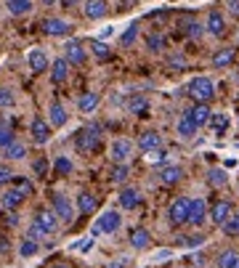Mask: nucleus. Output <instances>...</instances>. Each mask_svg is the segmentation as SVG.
<instances>
[{
    "label": "nucleus",
    "instance_id": "nucleus-1",
    "mask_svg": "<svg viewBox=\"0 0 239 268\" xmlns=\"http://www.w3.org/2000/svg\"><path fill=\"white\" fill-rule=\"evenodd\" d=\"M120 226H123V215H120L117 210H106V213H101L99 220H96L93 237H96V234H114Z\"/></svg>",
    "mask_w": 239,
    "mask_h": 268
},
{
    "label": "nucleus",
    "instance_id": "nucleus-2",
    "mask_svg": "<svg viewBox=\"0 0 239 268\" xmlns=\"http://www.w3.org/2000/svg\"><path fill=\"white\" fill-rule=\"evenodd\" d=\"M32 228L38 231L40 237H51V234H56V231H58V218L53 215V210H40V213L35 215Z\"/></svg>",
    "mask_w": 239,
    "mask_h": 268
},
{
    "label": "nucleus",
    "instance_id": "nucleus-3",
    "mask_svg": "<svg viewBox=\"0 0 239 268\" xmlns=\"http://www.w3.org/2000/svg\"><path fill=\"white\" fill-rule=\"evenodd\" d=\"M53 215L58 218V223H72L75 220V207H72V199L64 194L53 196Z\"/></svg>",
    "mask_w": 239,
    "mask_h": 268
},
{
    "label": "nucleus",
    "instance_id": "nucleus-4",
    "mask_svg": "<svg viewBox=\"0 0 239 268\" xmlns=\"http://www.w3.org/2000/svg\"><path fill=\"white\" fill-rule=\"evenodd\" d=\"M101 130L96 125H91V127H82V130L77 133V149L80 151H93V149H99V141H101V136H99Z\"/></svg>",
    "mask_w": 239,
    "mask_h": 268
},
{
    "label": "nucleus",
    "instance_id": "nucleus-5",
    "mask_svg": "<svg viewBox=\"0 0 239 268\" xmlns=\"http://www.w3.org/2000/svg\"><path fill=\"white\" fill-rule=\"evenodd\" d=\"M189 90H191V96H194L197 101H202V104L210 101L215 96V88H213V83H210L207 77H194L189 83Z\"/></svg>",
    "mask_w": 239,
    "mask_h": 268
},
{
    "label": "nucleus",
    "instance_id": "nucleus-6",
    "mask_svg": "<svg viewBox=\"0 0 239 268\" xmlns=\"http://www.w3.org/2000/svg\"><path fill=\"white\" fill-rule=\"evenodd\" d=\"M205 220H207V205H205V199H191V202H189L186 223H191V226H202Z\"/></svg>",
    "mask_w": 239,
    "mask_h": 268
},
{
    "label": "nucleus",
    "instance_id": "nucleus-7",
    "mask_svg": "<svg viewBox=\"0 0 239 268\" xmlns=\"http://www.w3.org/2000/svg\"><path fill=\"white\" fill-rule=\"evenodd\" d=\"M109 154H112L114 165H123V162L133 154V144H130L128 138H117V141L112 144V149H109Z\"/></svg>",
    "mask_w": 239,
    "mask_h": 268
},
{
    "label": "nucleus",
    "instance_id": "nucleus-8",
    "mask_svg": "<svg viewBox=\"0 0 239 268\" xmlns=\"http://www.w3.org/2000/svg\"><path fill=\"white\" fill-rule=\"evenodd\" d=\"M32 141L38 144V146L51 141V125H48L43 117H35L32 120Z\"/></svg>",
    "mask_w": 239,
    "mask_h": 268
},
{
    "label": "nucleus",
    "instance_id": "nucleus-9",
    "mask_svg": "<svg viewBox=\"0 0 239 268\" xmlns=\"http://www.w3.org/2000/svg\"><path fill=\"white\" fill-rule=\"evenodd\" d=\"M189 196H178V199L170 205V220L178 226V223H186V215H189Z\"/></svg>",
    "mask_w": 239,
    "mask_h": 268
},
{
    "label": "nucleus",
    "instance_id": "nucleus-10",
    "mask_svg": "<svg viewBox=\"0 0 239 268\" xmlns=\"http://www.w3.org/2000/svg\"><path fill=\"white\" fill-rule=\"evenodd\" d=\"M67 120H69L67 109L58 101H51V107H48V125H51V127H64Z\"/></svg>",
    "mask_w": 239,
    "mask_h": 268
},
{
    "label": "nucleus",
    "instance_id": "nucleus-11",
    "mask_svg": "<svg viewBox=\"0 0 239 268\" xmlns=\"http://www.w3.org/2000/svg\"><path fill=\"white\" fill-rule=\"evenodd\" d=\"M43 32L58 38V35H69L72 32V24H69V21H64V19H45L43 21Z\"/></svg>",
    "mask_w": 239,
    "mask_h": 268
},
{
    "label": "nucleus",
    "instance_id": "nucleus-12",
    "mask_svg": "<svg viewBox=\"0 0 239 268\" xmlns=\"http://www.w3.org/2000/svg\"><path fill=\"white\" fill-rule=\"evenodd\" d=\"M186 117L194 122L197 127H202V125H207L210 122V117H213V112L205 107V104H197V107H191L189 112H186Z\"/></svg>",
    "mask_w": 239,
    "mask_h": 268
},
{
    "label": "nucleus",
    "instance_id": "nucleus-13",
    "mask_svg": "<svg viewBox=\"0 0 239 268\" xmlns=\"http://www.w3.org/2000/svg\"><path fill=\"white\" fill-rule=\"evenodd\" d=\"M27 61H29L32 72H45V69H48V56H45V51H40V48H32L29 56H27Z\"/></svg>",
    "mask_w": 239,
    "mask_h": 268
},
{
    "label": "nucleus",
    "instance_id": "nucleus-14",
    "mask_svg": "<svg viewBox=\"0 0 239 268\" xmlns=\"http://www.w3.org/2000/svg\"><path fill=\"white\" fill-rule=\"evenodd\" d=\"M229 215H231V205L229 202H218L213 210H210V220L215 226H223L226 220H229Z\"/></svg>",
    "mask_w": 239,
    "mask_h": 268
},
{
    "label": "nucleus",
    "instance_id": "nucleus-15",
    "mask_svg": "<svg viewBox=\"0 0 239 268\" xmlns=\"http://www.w3.org/2000/svg\"><path fill=\"white\" fill-rule=\"evenodd\" d=\"M67 77H69V61L67 59H56L51 64V80L53 83H64Z\"/></svg>",
    "mask_w": 239,
    "mask_h": 268
},
{
    "label": "nucleus",
    "instance_id": "nucleus-16",
    "mask_svg": "<svg viewBox=\"0 0 239 268\" xmlns=\"http://www.w3.org/2000/svg\"><path fill=\"white\" fill-rule=\"evenodd\" d=\"M67 56H64V59L69 61V64H82V61H85V51H82V45L80 43H75V40H72V43H67Z\"/></svg>",
    "mask_w": 239,
    "mask_h": 268
},
{
    "label": "nucleus",
    "instance_id": "nucleus-17",
    "mask_svg": "<svg viewBox=\"0 0 239 268\" xmlns=\"http://www.w3.org/2000/svg\"><path fill=\"white\" fill-rule=\"evenodd\" d=\"M160 178H162V183L173 186V183H178V181L184 178V170L178 168V165H165V168L160 170Z\"/></svg>",
    "mask_w": 239,
    "mask_h": 268
},
{
    "label": "nucleus",
    "instance_id": "nucleus-18",
    "mask_svg": "<svg viewBox=\"0 0 239 268\" xmlns=\"http://www.w3.org/2000/svg\"><path fill=\"white\" fill-rule=\"evenodd\" d=\"M138 202H141V194L136 189H123L120 191V207L123 210H133V207H138Z\"/></svg>",
    "mask_w": 239,
    "mask_h": 268
},
{
    "label": "nucleus",
    "instance_id": "nucleus-19",
    "mask_svg": "<svg viewBox=\"0 0 239 268\" xmlns=\"http://www.w3.org/2000/svg\"><path fill=\"white\" fill-rule=\"evenodd\" d=\"M21 202H24V196H21L16 189H6L3 196H0V205H3V210H16Z\"/></svg>",
    "mask_w": 239,
    "mask_h": 268
},
{
    "label": "nucleus",
    "instance_id": "nucleus-20",
    "mask_svg": "<svg viewBox=\"0 0 239 268\" xmlns=\"http://www.w3.org/2000/svg\"><path fill=\"white\" fill-rule=\"evenodd\" d=\"M3 157H6V159H11V162L24 159V157H27V146L19 144V141H11V144L3 149Z\"/></svg>",
    "mask_w": 239,
    "mask_h": 268
},
{
    "label": "nucleus",
    "instance_id": "nucleus-21",
    "mask_svg": "<svg viewBox=\"0 0 239 268\" xmlns=\"http://www.w3.org/2000/svg\"><path fill=\"white\" fill-rule=\"evenodd\" d=\"M160 144H162V138H160V133H154V130L143 133V136L138 138V146H141L143 151H154V149H160Z\"/></svg>",
    "mask_w": 239,
    "mask_h": 268
},
{
    "label": "nucleus",
    "instance_id": "nucleus-22",
    "mask_svg": "<svg viewBox=\"0 0 239 268\" xmlns=\"http://www.w3.org/2000/svg\"><path fill=\"white\" fill-rule=\"evenodd\" d=\"M85 16L88 19L106 16V0H88V3H85Z\"/></svg>",
    "mask_w": 239,
    "mask_h": 268
},
{
    "label": "nucleus",
    "instance_id": "nucleus-23",
    "mask_svg": "<svg viewBox=\"0 0 239 268\" xmlns=\"http://www.w3.org/2000/svg\"><path fill=\"white\" fill-rule=\"evenodd\" d=\"M149 242H152V234H149L146 228H136L133 234H130V244H133L136 250H146Z\"/></svg>",
    "mask_w": 239,
    "mask_h": 268
},
{
    "label": "nucleus",
    "instance_id": "nucleus-24",
    "mask_svg": "<svg viewBox=\"0 0 239 268\" xmlns=\"http://www.w3.org/2000/svg\"><path fill=\"white\" fill-rule=\"evenodd\" d=\"M6 6L14 16H24L32 11V0H6Z\"/></svg>",
    "mask_w": 239,
    "mask_h": 268
},
{
    "label": "nucleus",
    "instance_id": "nucleus-25",
    "mask_svg": "<svg viewBox=\"0 0 239 268\" xmlns=\"http://www.w3.org/2000/svg\"><path fill=\"white\" fill-rule=\"evenodd\" d=\"M96 205H99V199H96L93 194H88V191H82V194L77 196V210H80V213H85V215L93 213Z\"/></svg>",
    "mask_w": 239,
    "mask_h": 268
},
{
    "label": "nucleus",
    "instance_id": "nucleus-26",
    "mask_svg": "<svg viewBox=\"0 0 239 268\" xmlns=\"http://www.w3.org/2000/svg\"><path fill=\"white\" fill-rule=\"evenodd\" d=\"M99 101H101V98H99V93H85V96L77 101V107H80L82 114H91L96 107H99Z\"/></svg>",
    "mask_w": 239,
    "mask_h": 268
},
{
    "label": "nucleus",
    "instance_id": "nucleus-27",
    "mask_svg": "<svg viewBox=\"0 0 239 268\" xmlns=\"http://www.w3.org/2000/svg\"><path fill=\"white\" fill-rule=\"evenodd\" d=\"M128 109H130V114H138V117H143V114L149 112V101L143 98V96H133L128 101Z\"/></svg>",
    "mask_w": 239,
    "mask_h": 268
},
{
    "label": "nucleus",
    "instance_id": "nucleus-28",
    "mask_svg": "<svg viewBox=\"0 0 239 268\" xmlns=\"http://www.w3.org/2000/svg\"><path fill=\"white\" fill-rule=\"evenodd\" d=\"M223 29H226V24H223V16H221V14H215V11H213V14L207 16V32L218 38V35H223Z\"/></svg>",
    "mask_w": 239,
    "mask_h": 268
},
{
    "label": "nucleus",
    "instance_id": "nucleus-29",
    "mask_svg": "<svg viewBox=\"0 0 239 268\" xmlns=\"http://www.w3.org/2000/svg\"><path fill=\"white\" fill-rule=\"evenodd\" d=\"M38 252H40V244L35 239H29V237L19 244V255H21V258H32V255H38Z\"/></svg>",
    "mask_w": 239,
    "mask_h": 268
},
{
    "label": "nucleus",
    "instance_id": "nucleus-30",
    "mask_svg": "<svg viewBox=\"0 0 239 268\" xmlns=\"http://www.w3.org/2000/svg\"><path fill=\"white\" fill-rule=\"evenodd\" d=\"M210 127H213L215 136H223L226 127H229V117H226V114H215V117H210Z\"/></svg>",
    "mask_w": 239,
    "mask_h": 268
},
{
    "label": "nucleus",
    "instance_id": "nucleus-31",
    "mask_svg": "<svg viewBox=\"0 0 239 268\" xmlns=\"http://www.w3.org/2000/svg\"><path fill=\"white\" fill-rule=\"evenodd\" d=\"M194 133H197V125L191 122L189 117H184L181 122H178V136H184V138H194Z\"/></svg>",
    "mask_w": 239,
    "mask_h": 268
},
{
    "label": "nucleus",
    "instance_id": "nucleus-32",
    "mask_svg": "<svg viewBox=\"0 0 239 268\" xmlns=\"http://www.w3.org/2000/svg\"><path fill=\"white\" fill-rule=\"evenodd\" d=\"M130 176V168L125 165V162H123V165H114V170H112V183H125V178Z\"/></svg>",
    "mask_w": 239,
    "mask_h": 268
},
{
    "label": "nucleus",
    "instance_id": "nucleus-33",
    "mask_svg": "<svg viewBox=\"0 0 239 268\" xmlns=\"http://www.w3.org/2000/svg\"><path fill=\"white\" fill-rule=\"evenodd\" d=\"M207 183H210V186H218V189H221V186H226V173H223L221 168H213V170L207 173Z\"/></svg>",
    "mask_w": 239,
    "mask_h": 268
},
{
    "label": "nucleus",
    "instance_id": "nucleus-34",
    "mask_svg": "<svg viewBox=\"0 0 239 268\" xmlns=\"http://www.w3.org/2000/svg\"><path fill=\"white\" fill-rule=\"evenodd\" d=\"M11 141H14V130H11V125L0 120V149H6Z\"/></svg>",
    "mask_w": 239,
    "mask_h": 268
},
{
    "label": "nucleus",
    "instance_id": "nucleus-35",
    "mask_svg": "<svg viewBox=\"0 0 239 268\" xmlns=\"http://www.w3.org/2000/svg\"><path fill=\"white\" fill-rule=\"evenodd\" d=\"M72 170H75V165H72L69 157H56V173L58 176H69Z\"/></svg>",
    "mask_w": 239,
    "mask_h": 268
},
{
    "label": "nucleus",
    "instance_id": "nucleus-36",
    "mask_svg": "<svg viewBox=\"0 0 239 268\" xmlns=\"http://www.w3.org/2000/svg\"><path fill=\"white\" fill-rule=\"evenodd\" d=\"M136 38H138V24L133 21V24L123 32V38H120V40H123V45H130V43H136Z\"/></svg>",
    "mask_w": 239,
    "mask_h": 268
},
{
    "label": "nucleus",
    "instance_id": "nucleus-37",
    "mask_svg": "<svg viewBox=\"0 0 239 268\" xmlns=\"http://www.w3.org/2000/svg\"><path fill=\"white\" fill-rule=\"evenodd\" d=\"M231 59H234V51H221V53H215V59H213V64L215 66H226V64H231Z\"/></svg>",
    "mask_w": 239,
    "mask_h": 268
},
{
    "label": "nucleus",
    "instance_id": "nucleus-38",
    "mask_svg": "<svg viewBox=\"0 0 239 268\" xmlns=\"http://www.w3.org/2000/svg\"><path fill=\"white\" fill-rule=\"evenodd\" d=\"M8 107H14V93L8 88H0V109H8Z\"/></svg>",
    "mask_w": 239,
    "mask_h": 268
},
{
    "label": "nucleus",
    "instance_id": "nucleus-39",
    "mask_svg": "<svg viewBox=\"0 0 239 268\" xmlns=\"http://www.w3.org/2000/svg\"><path fill=\"white\" fill-rule=\"evenodd\" d=\"M178 244H186V247H202L205 237H178Z\"/></svg>",
    "mask_w": 239,
    "mask_h": 268
},
{
    "label": "nucleus",
    "instance_id": "nucleus-40",
    "mask_svg": "<svg viewBox=\"0 0 239 268\" xmlns=\"http://www.w3.org/2000/svg\"><path fill=\"white\" fill-rule=\"evenodd\" d=\"M226 234H239V215H229V220L223 223Z\"/></svg>",
    "mask_w": 239,
    "mask_h": 268
},
{
    "label": "nucleus",
    "instance_id": "nucleus-41",
    "mask_svg": "<svg viewBox=\"0 0 239 268\" xmlns=\"http://www.w3.org/2000/svg\"><path fill=\"white\" fill-rule=\"evenodd\" d=\"M93 53L99 56L101 61H104V59H109V48H106V45H104L101 40H93Z\"/></svg>",
    "mask_w": 239,
    "mask_h": 268
},
{
    "label": "nucleus",
    "instance_id": "nucleus-42",
    "mask_svg": "<svg viewBox=\"0 0 239 268\" xmlns=\"http://www.w3.org/2000/svg\"><path fill=\"white\" fill-rule=\"evenodd\" d=\"M234 258H236V252H234V250H223V252L218 255V268H226Z\"/></svg>",
    "mask_w": 239,
    "mask_h": 268
},
{
    "label": "nucleus",
    "instance_id": "nucleus-43",
    "mask_svg": "<svg viewBox=\"0 0 239 268\" xmlns=\"http://www.w3.org/2000/svg\"><path fill=\"white\" fill-rule=\"evenodd\" d=\"M162 45H165V40L160 38V35H149V40H146V48L149 51H160Z\"/></svg>",
    "mask_w": 239,
    "mask_h": 268
},
{
    "label": "nucleus",
    "instance_id": "nucleus-44",
    "mask_svg": "<svg viewBox=\"0 0 239 268\" xmlns=\"http://www.w3.org/2000/svg\"><path fill=\"white\" fill-rule=\"evenodd\" d=\"M16 191H19L21 196H27V194H32V183H29L27 178H19V181H16Z\"/></svg>",
    "mask_w": 239,
    "mask_h": 268
},
{
    "label": "nucleus",
    "instance_id": "nucleus-45",
    "mask_svg": "<svg viewBox=\"0 0 239 268\" xmlns=\"http://www.w3.org/2000/svg\"><path fill=\"white\" fill-rule=\"evenodd\" d=\"M149 154V162H154V165H160V162H165V151H160V149H154V151H146Z\"/></svg>",
    "mask_w": 239,
    "mask_h": 268
},
{
    "label": "nucleus",
    "instance_id": "nucleus-46",
    "mask_svg": "<svg viewBox=\"0 0 239 268\" xmlns=\"http://www.w3.org/2000/svg\"><path fill=\"white\" fill-rule=\"evenodd\" d=\"M11 178H14V173H11V168H8V165H0V186H3V183H8Z\"/></svg>",
    "mask_w": 239,
    "mask_h": 268
},
{
    "label": "nucleus",
    "instance_id": "nucleus-47",
    "mask_svg": "<svg viewBox=\"0 0 239 268\" xmlns=\"http://www.w3.org/2000/svg\"><path fill=\"white\" fill-rule=\"evenodd\" d=\"M93 247V237H88V239H80L77 244H75V250H80V252H88Z\"/></svg>",
    "mask_w": 239,
    "mask_h": 268
},
{
    "label": "nucleus",
    "instance_id": "nucleus-48",
    "mask_svg": "<svg viewBox=\"0 0 239 268\" xmlns=\"http://www.w3.org/2000/svg\"><path fill=\"white\" fill-rule=\"evenodd\" d=\"M186 32L191 35V38H199V35H202V27L197 24V21H189V24H186Z\"/></svg>",
    "mask_w": 239,
    "mask_h": 268
},
{
    "label": "nucleus",
    "instance_id": "nucleus-49",
    "mask_svg": "<svg viewBox=\"0 0 239 268\" xmlns=\"http://www.w3.org/2000/svg\"><path fill=\"white\" fill-rule=\"evenodd\" d=\"M112 35H114V27H104V29H101V40L112 38Z\"/></svg>",
    "mask_w": 239,
    "mask_h": 268
},
{
    "label": "nucleus",
    "instance_id": "nucleus-50",
    "mask_svg": "<svg viewBox=\"0 0 239 268\" xmlns=\"http://www.w3.org/2000/svg\"><path fill=\"white\" fill-rule=\"evenodd\" d=\"M35 170H38V173H40V176H43V173L48 170V165H45V159H40V162H35Z\"/></svg>",
    "mask_w": 239,
    "mask_h": 268
},
{
    "label": "nucleus",
    "instance_id": "nucleus-51",
    "mask_svg": "<svg viewBox=\"0 0 239 268\" xmlns=\"http://www.w3.org/2000/svg\"><path fill=\"white\" fill-rule=\"evenodd\" d=\"M226 268H239V255H236V258H234V260H231L229 265H226Z\"/></svg>",
    "mask_w": 239,
    "mask_h": 268
},
{
    "label": "nucleus",
    "instance_id": "nucleus-52",
    "mask_svg": "<svg viewBox=\"0 0 239 268\" xmlns=\"http://www.w3.org/2000/svg\"><path fill=\"white\" fill-rule=\"evenodd\" d=\"M43 3H48V6H53V3H56V0H43Z\"/></svg>",
    "mask_w": 239,
    "mask_h": 268
},
{
    "label": "nucleus",
    "instance_id": "nucleus-53",
    "mask_svg": "<svg viewBox=\"0 0 239 268\" xmlns=\"http://www.w3.org/2000/svg\"><path fill=\"white\" fill-rule=\"evenodd\" d=\"M109 268H123V265H120V263H112V265H109Z\"/></svg>",
    "mask_w": 239,
    "mask_h": 268
},
{
    "label": "nucleus",
    "instance_id": "nucleus-54",
    "mask_svg": "<svg viewBox=\"0 0 239 268\" xmlns=\"http://www.w3.org/2000/svg\"><path fill=\"white\" fill-rule=\"evenodd\" d=\"M56 268H67V265H56Z\"/></svg>",
    "mask_w": 239,
    "mask_h": 268
}]
</instances>
